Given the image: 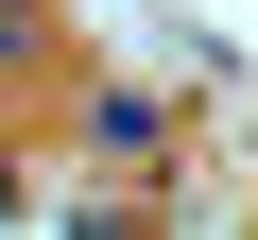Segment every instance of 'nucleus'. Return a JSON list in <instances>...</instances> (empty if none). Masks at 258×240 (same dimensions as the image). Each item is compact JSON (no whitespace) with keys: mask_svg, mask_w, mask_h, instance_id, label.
<instances>
[{"mask_svg":"<svg viewBox=\"0 0 258 240\" xmlns=\"http://www.w3.org/2000/svg\"><path fill=\"white\" fill-rule=\"evenodd\" d=\"M86 155H103V172H155V155H172V103H155V86H86Z\"/></svg>","mask_w":258,"mask_h":240,"instance_id":"1","label":"nucleus"},{"mask_svg":"<svg viewBox=\"0 0 258 240\" xmlns=\"http://www.w3.org/2000/svg\"><path fill=\"white\" fill-rule=\"evenodd\" d=\"M0 223H18V155H0Z\"/></svg>","mask_w":258,"mask_h":240,"instance_id":"2","label":"nucleus"}]
</instances>
